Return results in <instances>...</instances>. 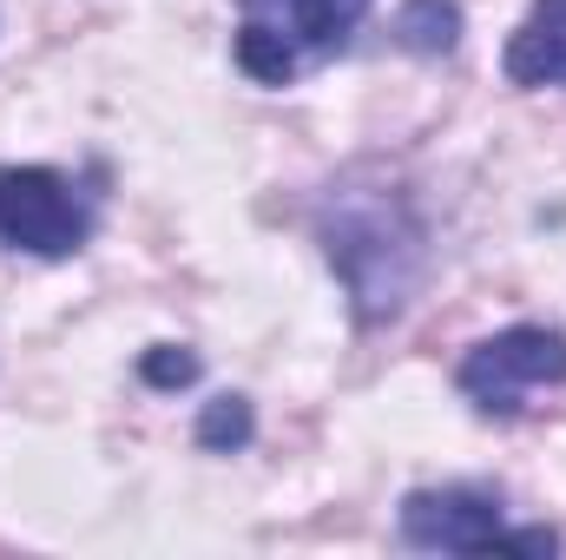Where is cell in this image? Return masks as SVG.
Wrapping results in <instances>:
<instances>
[{
  "label": "cell",
  "instance_id": "6da1fadb",
  "mask_svg": "<svg viewBox=\"0 0 566 560\" xmlns=\"http://www.w3.org/2000/svg\"><path fill=\"white\" fill-rule=\"evenodd\" d=\"M323 251H329L336 278L349 283L363 323L396 317V310L416 297V283H422V258H428L422 218H416L409 198H396V191L343 198V211L323 225Z\"/></svg>",
  "mask_w": 566,
  "mask_h": 560
},
{
  "label": "cell",
  "instance_id": "7a4b0ae2",
  "mask_svg": "<svg viewBox=\"0 0 566 560\" xmlns=\"http://www.w3.org/2000/svg\"><path fill=\"white\" fill-rule=\"evenodd\" d=\"M461 396H474L481 416H514L527 390L566 383V330L547 323H514L461 356Z\"/></svg>",
  "mask_w": 566,
  "mask_h": 560
},
{
  "label": "cell",
  "instance_id": "3957f363",
  "mask_svg": "<svg viewBox=\"0 0 566 560\" xmlns=\"http://www.w3.org/2000/svg\"><path fill=\"white\" fill-rule=\"evenodd\" d=\"M93 218L53 165H7L0 172V245L27 258H73Z\"/></svg>",
  "mask_w": 566,
  "mask_h": 560
},
{
  "label": "cell",
  "instance_id": "277c9868",
  "mask_svg": "<svg viewBox=\"0 0 566 560\" xmlns=\"http://www.w3.org/2000/svg\"><path fill=\"white\" fill-rule=\"evenodd\" d=\"M501 535V501L481 488H416L402 501V541L428 554H488Z\"/></svg>",
  "mask_w": 566,
  "mask_h": 560
},
{
  "label": "cell",
  "instance_id": "5b68a950",
  "mask_svg": "<svg viewBox=\"0 0 566 560\" xmlns=\"http://www.w3.org/2000/svg\"><path fill=\"white\" fill-rule=\"evenodd\" d=\"M514 86H566V33L547 20H521L507 53H501Z\"/></svg>",
  "mask_w": 566,
  "mask_h": 560
},
{
  "label": "cell",
  "instance_id": "8992f818",
  "mask_svg": "<svg viewBox=\"0 0 566 560\" xmlns=\"http://www.w3.org/2000/svg\"><path fill=\"white\" fill-rule=\"evenodd\" d=\"M231 53H238V66H244L258 86H290V80H296V66H303V53L283 40L277 27H264V20H244Z\"/></svg>",
  "mask_w": 566,
  "mask_h": 560
},
{
  "label": "cell",
  "instance_id": "52a82bcc",
  "mask_svg": "<svg viewBox=\"0 0 566 560\" xmlns=\"http://www.w3.org/2000/svg\"><path fill=\"white\" fill-rule=\"evenodd\" d=\"M396 40H402L409 53H448V46L461 40V0H402Z\"/></svg>",
  "mask_w": 566,
  "mask_h": 560
},
{
  "label": "cell",
  "instance_id": "ba28073f",
  "mask_svg": "<svg viewBox=\"0 0 566 560\" xmlns=\"http://www.w3.org/2000/svg\"><path fill=\"white\" fill-rule=\"evenodd\" d=\"M251 435H258V416H251L244 396H211V403H205V416H198V448L231 455V448H244Z\"/></svg>",
  "mask_w": 566,
  "mask_h": 560
},
{
  "label": "cell",
  "instance_id": "9c48e42d",
  "mask_svg": "<svg viewBox=\"0 0 566 560\" xmlns=\"http://www.w3.org/2000/svg\"><path fill=\"white\" fill-rule=\"evenodd\" d=\"M376 0H316V27H310V60H329V53H343L349 46V33L363 27V13H369Z\"/></svg>",
  "mask_w": 566,
  "mask_h": 560
},
{
  "label": "cell",
  "instance_id": "30bf717a",
  "mask_svg": "<svg viewBox=\"0 0 566 560\" xmlns=\"http://www.w3.org/2000/svg\"><path fill=\"white\" fill-rule=\"evenodd\" d=\"M244 7V20H264V27H277L283 40L310 60V27H316V0H238Z\"/></svg>",
  "mask_w": 566,
  "mask_h": 560
},
{
  "label": "cell",
  "instance_id": "8fae6325",
  "mask_svg": "<svg viewBox=\"0 0 566 560\" xmlns=\"http://www.w3.org/2000/svg\"><path fill=\"white\" fill-rule=\"evenodd\" d=\"M139 376L151 390H185V383H198V356L185 343H151L139 356Z\"/></svg>",
  "mask_w": 566,
  "mask_h": 560
},
{
  "label": "cell",
  "instance_id": "7c38bea8",
  "mask_svg": "<svg viewBox=\"0 0 566 560\" xmlns=\"http://www.w3.org/2000/svg\"><path fill=\"white\" fill-rule=\"evenodd\" d=\"M488 554H560V535L554 528H514V535L501 528Z\"/></svg>",
  "mask_w": 566,
  "mask_h": 560
},
{
  "label": "cell",
  "instance_id": "4fadbf2b",
  "mask_svg": "<svg viewBox=\"0 0 566 560\" xmlns=\"http://www.w3.org/2000/svg\"><path fill=\"white\" fill-rule=\"evenodd\" d=\"M527 20H547V27H560L566 33V0H534V13Z\"/></svg>",
  "mask_w": 566,
  "mask_h": 560
}]
</instances>
